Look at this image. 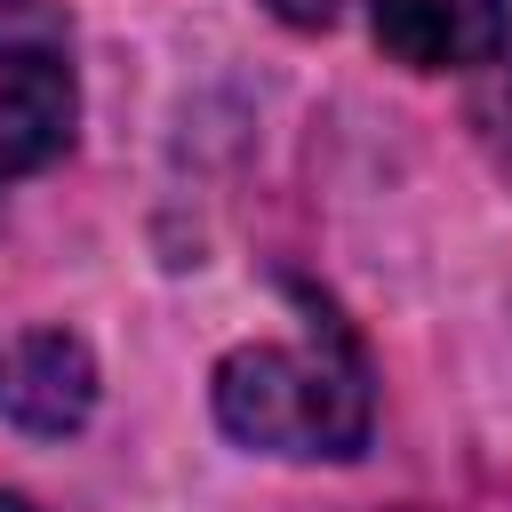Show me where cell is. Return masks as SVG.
<instances>
[{
  "label": "cell",
  "instance_id": "5b68a950",
  "mask_svg": "<svg viewBox=\"0 0 512 512\" xmlns=\"http://www.w3.org/2000/svg\"><path fill=\"white\" fill-rule=\"evenodd\" d=\"M344 0H272V16H288V24H328Z\"/></svg>",
  "mask_w": 512,
  "mask_h": 512
},
{
  "label": "cell",
  "instance_id": "52a82bcc",
  "mask_svg": "<svg viewBox=\"0 0 512 512\" xmlns=\"http://www.w3.org/2000/svg\"><path fill=\"white\" fill-rule=\"evenodd\" d=\"M0 512H32V504H24V496H0Z\"/></svg>",
  "mask_w": 512,
  "mask_h": 512
},
{
  "label": "cell",
  "instance_id": "8992f818",
  "mask_svg": "<svg viewBox=\"0 0 512 512\" xmlns=\"http://www.w3.org/2000/svg\"><path fill=\"white\" fill-rule=\"evenodd\" d=\"M504 128H496V144H504V168H512V88H504V112H496Z\"/></svg>",
  "mask_w": 512,
  "mask_h": 512
},
{
  "label": "cell",
  "instance_id": "7a4b0ae2",
  "mask_svg": "<svg viewBox=\"0 0 512 512\" xmlns=\"http://www.w3.org/2000/svg\"><path fill=\"white\" fill-rule=\"evenodd\" d=\"M72 112H80V96H72L64 48L0 32V184L48 168L72 144Z\"/></svg>",
  "mask_w": 512,
  "mask_h": 512
},
{
  "label": "cell",
  "instance_id": "6da1fadb",
  "mask_svg": "<svg viewBox=\"0 0 512 512\" xmlns=\"http://www.w3.org/2000/svg\"><path fill=\"white\" fill-rule=\"evenodd\" d=\"M216 424L264 456H360L368 440V368L344 328L304 344H240L216 368Z\"/></svg>",
  "mask_w": 512,
  "mask_h": 512
},
{
  "label": "cell",
  "instance_id": "277c9868",
  "mask_svg": "<svg viewBox=\"0 0 512 512\" xmlns=\"http://www.w3.org/2000/svg\"><path fill=\"white\" fill-rule=\"evenodd\" d=\"M376 48L408 72H472L512 48L504 0H376Z\"/></svg>",
  "mask_w": 512,
  "mask_h": 512
},
{
  "label": "cell",
  "instance_id": "3957f363",
  "mask_svg": "<svg viewBox=\"0 0 512 512\" xmlns=\"http://www.w3.org/2000/svg\"><path fill=\"white\" fill-rule=\"evenodd\" d=\"M96 408V360L72 328H24L16 344H0V416L32 440H64L80 432Z\"/></svg>",
  "mask_w": 512,
  "mask_h": 512
}]
</instances>
